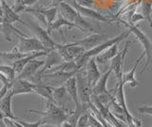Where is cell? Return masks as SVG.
Instances as JSON below:
<instances>
[{
	"mask_svg": "<svg viewBox=\"0 0 152 127\" xmlns=\"http://www.w3.org/2000/svg\"><path fill=\"white\" fill-rule=\"evenodd\" d=\"M76 79H77V86H78V93L79 99L82 106L86 110L89 109L90 105H92L91 102V95H92V87L88 83V81L86 76L85 67L81 68L79 71L76 73Z\"/></svg>",
	"mask_w": 152,
	"mask_h": 127,
	"instance_id": "cell-3",
	"label": "cell"
},
{
	"mask_svg": "<svg viewBox=\"0 0 152 127\" xmlns=\"http://www.w3.org/2000/svg\"><path fill=\"white\" fill-rule=\"evenodd\" d=\"M51 7H58L62 2H65V0H51Z\"/></svg>",
	"mask_w": 152,
	"mask_h": 127,
	"instance_id": "cell-38",
	"label": "cell"
},
{
	"mask_svg": "<svg viewBox=\"0 0 152 127\" xmlns=\"http://www.w3.org/2000/svg\"><path fill=\"white\" fill-rule=\"evenodd\" d=\"M9 82H11V80H10L4 73H2L1 71H0V83H1L2 84H4V83H7Z\"/></svg>",
	"mask_w": 152,
	"mask_h": 127,
	"instance_id": "cell-36",
	"label": "cell"
},
{
	"mask_svg": "<svg viewBox=\"0 0 152 127\" xmlns=\"http://www.w3.org/2000/svg\"><path fill=\"white\" fill-rule=\"evenodd\" d=\"M71 6H73L76 10H77L81 15H83L86 18H89V19H92L95 20L96 22H101V23H109L110 24L111 22L115 21V19H109L107 16H104L103 15H101L100 12L94 11L93 9H90V8H86V7H82L78 5L77 3L76 4H72V3H69Z\"/></svg>",
	"mask_w": 152,
	"mask_h": 127,
	"instance_id": "cell-10",
	"label": "cell"
},
{
	"mask_svg": "<svg viewBox=\"0 0 152 127\" xmlns=\"http://www.w3.org/2000/svg\"><path fill=\"white\" fill-rule=\"evenodd\" d=\"M24 26H26L30 30H31L33 33L35 34L36 38L39 39L42 42V44L44 45L47 49H55V46H56L57 43L52 40V38L50 37V34L42 26H40L39 24H37V23L33 22V21L26 22Z\"/></svg>",
	"mask_w": 152,
	"mask_h": 127,
	"instance_id": "cell-7",
	"label": "cell"
},
{
	"mask_svg": "<svg viewBox=\"0 0 152 127\" xmlns=\"http://www.w3.org/2000/svg\"><path fill=\"white\" fill-rule=\"evenodd\" d=\"M34 86L35 83H31L27 79L15 78L12 81V91L13 95H21V94H30L34 93Z\"/></svg>",
	"mask_w": 152,
	"mask_h": 127,
	"instance_id": "cell-13",
	"label": "cell"
},
{
	"mask_svg": "<svg viewBox=\"0 0 152 127\" xmlns=\"http://www.w3.org/2000/svg\"><path fill=\"white\" fill-rule=\"evenodd\" d=\"M116 21L122 23V25L127 28V30H129L131 33H133L136 36L137 41H139L140 44L142 46V48H144V52L146 56V62L141 72V75H142L145 70L148 69V67H151V65H152V42L150 41V39L147 37V35L145 32L141 30L137 26L131 25L130 23H127L126 21H124L122 19H117Z\"/></svg>",
	"mask_w": 152,
	"mask_h": 127,
	"instance_id": "cell-2",
	"label": "cell"
},
{
	"mask_svg": "<svg viewBox=\"0 0 152 127\" xmlns=\"http://www.w3.org/2000/svg\"><path fill=\"white\" fill-rule=\"evenodd\" d=\"M52 50V49H51ZM50 50H45V51H35V52H31L28 55H27L26 57L21 58L15 62L12 63V67L14 68L16 72V75L20 74L21 71L24 69V67H26V65L28 63H30L31 60L33 59H37L38 57H41V56H47L48 53L50 52Z\"/></svg>",
	"mask_w": 152,
	"mask_h": 127,
	"instance_id": "cell-15",
	"label": "cell"
},
{
	"mask_svg": "<svg viewBox=\"0 0 152 127\" xmlns=\"http://www.w3.org/2000/svg\"><path fill=\"white\" fill-rule=\"evenodd\" d=\"M44 65H45V61L33 59L30 63H28L26 65V67H24V69L22 70L20 74L17 75L16 78L27 79L30 81V80L34 76V75L39 71L43 67H44Z\"/></svg>",
	"mask_w": 152,
	"mask_h": 127,
	"instance_id": "cell-14",
	"label": "cell"
},
{
	"mask_svg": "<svg viewBox=\"0 0 152 127\" xmlns=\"http://www.w3.org/2000/svg\"><path fill=\"white\" fill-rule=\"evenodd\" d=\"M0 71L6 75L11 81H13V80L17 77L16 72H15V70H14V68L12 67H12L11 65H0Z\"/></svg>",
	"mask_w": 152,
	"mask_h": 127,
	"instance_id": "cell-27",
	"label": "cell"
},
{
	"mask_svg": "<svg viewBox=\"0 0 152 127\" xmlns=\"http://www.w3.org/2000/svg\"><path fill=\"white\" fill-rule=\"evenodd\" d=\"M12 84V81L9 82L7 83H4L3 86H2V87L0 88V101L2 100V99L5 97V95H6V94L8 93V91L10 90V89H11Z\"/></svg>",
	"mask_w": 152,
	"mask_h": 127,
	"instance_id": "cell-34",
	"label": "cell"
},
{
	"mask_svg": "<svg viewBox=\"0 0 152 127\" xmlns=\"http://www.w3.org/2000/svg\"><path fill=\"white\" fill-rule=\"evenodd\" d=\"M138 113H140L142 115H148L152 116V105H145V106H141L139 108H137L136 110Z\"/></svg>",
	"mask_w": 152,
	"mask_h": 127,
	"instance_id": "cell-33",
	"label": "cell"
},
{
	"mask_svg": "<svg viewBox=\"0 0 152 127\" xmlns=\"http://www.w3.org/2000/svg\"><path fill=\"white\" fill-rule=\"evenodd\" d=\"M35 10L37 12H39L40 13H42V15L46 17L47 22H48V28H49V27H50L52 23L55 21V18L57 16V12H58V7H51L50 9L38 7V8H35Z\"/></svg>",
	"mask_w": 152,
	"mask_h": 127,
	"instance_id": "cell-23",
	"label": "cell"
},
{
	"mask_svg": "<svg viewBox=\"0 0 152 127\" xmlns=\"http://www.w3.org/2000/svg\"><path fill=\"white\" fill-rule=\"evenodd\" d=\"M88 127H104L103 123L95 117L91 112H89V120H88Z\"/></svg>",
	"mask_w": 152,
	"mask_h": 127,
	"instance_id": "cell-29",
	"label": "cell"
},
{
	"mask_svg": "<svg viewBox=\"0 0 152 127\" xmlns=\"http://www.w3.org/2000/svg\"><path fill=\"white\" fill-rule=\"evenodd\" d=\"M30 53H23L18 50V48H14L12 51H0V58L9 62H15V61L26 57Z\"/></svg>",
	"mask_w": 152,
	"mask_h": 127,
	"instance_id": "cell-22",
	"label": "cell"
},
{
	"mask_svg": "<svg viewBox=\"0 0 152 127\" xmlns=\"http://www.w3.org/2000/svg\"><path fill=\"white\" fill-rule=\"evenodd\" d=\"M141 13L152 28V0H142L141 3Z\"/></svg>",
	"mask_w": 152,
	"mask_h": 127,
	"instance_id": "cell-25",
	"label": "cell"
},
{
	"mask_svg": "<svg viewBox=\"0 0 152 127\" xmlns=\"http://www.w3.org/2000/svg\"><path fill=\"white\" fill-rule=\"evenodd\" d=\"M118 45L119 44L113 45L110 48H108L107 49L104 50V52H102L101 54L97 55L96 57H95L97 64L103 65H107L109 61H111L118 54Z\"/></svg>",
	"mask_w": 152,
	"mask_h": 127,
	"instance_id": "cell-20",
	"label": "cell"
},
{
	"mask_svg": "<svg viewBox=\"0 0 152 127\" xmlns=\"http://www.w3.org/2000/svg\"><path fill=\"white\" fill-rule=\"evenodd\" d=\"M34 93L38 94L41 98L45 99L46 101L55 102L53 99V94H52V87L50 86H47V84H44V83L35 84Z\"/></svg>",
	"mask_w": 152,
	"mask_h": 127,
	"instance_id": "cell-21",
	"label": "cell"
},
{
	"mask_svg": "<svg viewBox=\"0 0 152 127\" xmlns=\"http://www.w3.org/2000/svg\"><path fill=\"white\" fill-rule=\"evenodd\" d=\"M115 1H122V0H115Z\"/></svg>",
	"mask_w": 152,
	"mask_h": 127,
	"instance_id": "cell-41",
	"label": "cell"
},
{
	"mask_svg": "<svg viewBox=\"0 0 152 127\" xmlns=\"http://www.w3.org/2000/svg\"><path fill=\"white\" fill-rule=\"evenodd\" d=\"M145 20V16L142 15V13H138V12H134L133 15L129 17V23L131 25L136 26L137 23H139L140 21Z\"/></svg>",
	"mask_w": 152,
	"mask_h": 127,
	"instance_id": "cell-32",
	"label": "cell"
},
{
	"mask_svg": "<svg viewBox=\"0 0 152 127\" xmlns=\"http://www.w3.org/2000/svg\"><path fill=\"white\" fill-rule=\"evenodd\" d=\"M18 40V50L23 53H31L35 52V51H45V50H51L47 49L46 46L42 44V42L36 38V37H24L21 35H15Z\"/></svg>",
	"mask_w": 152,
	"mask_h": 127,
	"instance_id": "cell-4",
	"label": "cell"
},
{
	"mask_svg": "<svg viewBox=\"0 0 152 127\" xmlns=\"http://www.w3.org/2000/svg\"><path fill=\"white\" fill-rule=\"evenodd\" d=\"M136 42H131L129 40H127L125 44V46L122 51L118 52V54L114 57L110 62V68L112 69V72H114L117 79V83L122 81L123 78V68H124V62H125L126 56L128 52V49H129L131 45H134Z\"/></svg>",
	"mask_w": 152,
	"mask_h": 127,
	"instance_id": "cell-6",
	"label": "cell"
},
{
	"mask_svg": "<svg viewBox=\"0 0 152 127\" xmlns=\"http://www.w3.org/2000/svg\"><path fill=\"white\" fill-rule=\"evenodd\" d=\"M51 87H52V94H53V99L55 102L58 105H61V102L66 94V88L65 86V84H62V86H51Z\"/></svg>",
	"mask_w": 152,
	"mask_h": 127,
	"instance_id": "cell-26",
	"label": "cell"
},
{
	"mask_svg": "<svg viewBox=\"0 0 152 127\" xmlns=\"http://www.w3.org/2000/svg\"><path fill=\"white\" fill-rule=\"evenodd\" d=\"M85 71H86V76H87L88 83L90 84V86L93 88L95 84L99 81V79L102 76L101 72H100V70L98 68V64L96 62L95 57L89 58V60L88 61V63L85 67Z\"/></svg>",
	"mask_w": 152,
	"mask_h": 127,
	"instance_id": "cell-12",
	"label": "cell"
},
{
	"mask_svg": "<svg viewBox=\"0 0 152 127\" xmlns=\"http://www.w3.org/2000/svg\"><path fill=\"white\" fill-rule=\"evenodd\" d=\"M58 12H59V15H61L65 19H66L71 23H74V24L77 25V27L80 21L82 20L84 17L83 15H80V12L76 10L73 6H71L69 2H66V1L62 2L58 6ZM78 30H79V27H78Z\"/></svg>",
	"mask_w": 152,
	"mask_h": 127,
	"instance_id": "cell-9",
	"label": "cell"
},
{
	"mask_svg": "<svg viewBox=\"0 0 152 127\" xmlns=\"http://www.w3.org/2000/svg\"><path fill=\"white\" fill-rule=\"evenodd\" d=\"M1 5H2V10H3V22L10 23V24H13V23L18 22V23H21L23 25H25L26 21L22 20L20 16L18 15V13L14 12L6 3L5 0H1Z\"/></svg>",
	"mask_w": 152,
	"mask_h": 127,
	"instance_id": "cell-16",
	"label": "cell"
},
{
	"mask_svg": "<svg viewBox=\"0 0 152 127\" xmlns=\"http://www.w3.org/2000/svg\"><path fill=\"white\" fill-rule=\"evenodd\" d=\"M65 86L66 88V93L69 94L70 99L75 105V110H82L86 112L87 110L82 106L79 99V93H78V86H77V79L76 75L69 78L68 81L65 83Z\"/></svg>",
	"mask_w": 152,
	"mask_h": 127,
	"instance_id": "cell-11",
	"label": "cell"
},
{
	"mask_svg": "<svg viewBox=\"0 0 152 127\" xmlns=\"http://www.w3.org/2000/svg\"><path fill=\"white\" fill-rule=\"evenodd\" d=\"M69 3H72V4H76V3H77V0H70V2H69Z\"/></svg>",
	"mask_w": 152,
	"mask_h": 127,
	"instance_id": "cell-40",
	"label": "cell"
},
{
	"mask_svg": "<svg viewBox=\"0 0 152 127\" xmlns=\"http://www.w3.org/2000/svg\"><path fill=\"white\" fill-rule=\"evenodd\" d=\"M88 120H89V112H84L79 117L76 127H88Z\"/></svg>",
	"mask_w": 152,
	"mask_h": 127,
	"instance_id": "cell-28",
	"label": "cell"
},
{
	"mask_svg": "<svg viewBox=\"0 0 152 127\" xmlns=\"http://www.w3.org/2000/svg\"><path fill=\"white\" fill-rule=\"evenodd\" d=\"M13 93L12 91V89H10L8 93L5 95V97L0 101V111H1L5 117L11 118L13 120H18L17 118L13 115L12 108V99L13 97Z\"/></svg>",
	"mask_w": 152,
	"mask_h": 127,
	"instance_id": "cell-18",
	"label": "cell"
},
{
	"mask_svg": "<svg viewBox=\"0 0 152 127\" xmlns=\"http://www.w3.org/2000/svg\"><path fill=\"white\" fill-rule=\"evenodd\" d=\"M145 56V52H142L140 57L136 60V63L134 64V67H132V69L130 70V71H128L127 73H123L122 82H123L124 84H128V86H129L130 87H132V88L139 86V82H138L136 80V78H135V72H136V69L138 67V65L140 64L142 59L144 58Z\"/></svg>",
	"mask_w": 152,
	"mask_h": 127,
	"instance_id": "cell-17",
	"label": "cell"
},
{
	"mask_svg": "<svg viewBox=\"0 0 152 127\" xmlns=\"http://www.w3.org/2000/svg\"><path fill=\"white\" fill-rule=\"evenodd\" d=\"M131 34V32L129 30H127L125 32H122L121 34H119L115 37H113V38L111 39H108L107 41H104V43L100 44L96 46H94L93 49H89L88 51H86V52L84 53V56L86 58H91V57H96L97 55L101 54L102 52H104V50L107 49L108 48H110L111 46L115 45V44H119L120 42H122L125 38H127L128 36H129Z\"/></svg>",
	"mask_w": 152,
	"mask_h": 127,
	"instance_id": "cell-5",
	"label": "cell"
},
{
	"mask_svg": "<svg viewBox=\"0 0 152 127\" xmlns=\"http://www.w3.org/2000/svg\"><path fill=\"white\" fill-rule=\"evenodd\" d=\"M46 111H37V110H28L30 113H36L43 116L42 120L45 124L60 126L62 123L68 120L69 115L65 111L63 107L58 105L53 102L46 101Z\"/></svg>",
	"mask_w": 152,
	"mask_h": 127,
	"instance_id": "cell-1",
	"label": "cell"
},
{
	"mask_svg": "<svg viewBox=\"0 0 152 127\" xmlns=\"http://www.w3.org/2000/svg\"><path fill=\"white\" fill-rule=\"evenodd\" d=\"M38 1H39V0H23L24 4H25L27 7H31L32 5H34V4Z\"/></svg>",
	"mask_w": 152,
	"mask_h": 127,
	"instance_id": "cell-37",
	"label": "cell"
},
{
	"mask_svg": "<svg viewBox=\"0 0 152 127\" xmlns=\"http://www.w3.org/2000/svg\"><path fill=\"white\" fill-rule=\"evenodd\" d=\"M2 32H3V24L0 23V33H2Z\"/></svg>",
	"mask_w": 152,
	"mask_h": 127,
	"instance_id": "cell-39",
	"label": "cell"
},
{
	"mask_svg": "<svg viewBox=\"0 0 152 127\" xmlns=\"http://www.w3.org/2000/svg\"><path fill=\"white\" fill-rule=\"evenodd\" d=\"M18 121L24 126V127H40L42 125H44V120L42 119H40L39 120H37L35 122H28L26 120H22L20 119H18Z\"/></svg>",
	"mask_w": 152,
	"mask_h": 127,
	"instance_id": "cell-31",
	"label": "cell"
},
{
	"mask_svg": "<svg viewBox=\"0 0 152 127\" xmlns=\"http://www.w3.org/2000/svg\"><path fill=\"white\" fill-rule=\"evenodd\" d=\"M3 120L6 127H24L20 122L18 121V120H13V119H11V118L5 117Z\"/></svg>",
	"mask_w": 152,
	"mask_h": 127,
	"instance_id": "cell-30",
	"label": "cell"
},
{
	"mask_svg": "<svg viewBox=\"0 0 152 127\" xmlns=\"http://www.w3.org/2000/svg\"><path fill=\"white\" fill-rule=\"evenodd\" d=\"M111 72H112V69L109 67L107 71L99 79L97 83L95 84L94 87L92 88V95L93 96H100V95H104V94H110V91H108L107 88V80H108L109 76H110Z\"/></svg>",
	"mask_w": 152,
	"mask_h": 127,
	"instance_id": "cell-19",
	"label": "cell"
},
{
	"mask_svg": "<svg viewBox=\"0 0 152 127\" xmlns=\"http://www.w3.org/2000/svg\"><path fill=\"white\" fill-rule=\"evenodd\" d=\"M63 27H69V28H76V29H78V27L76 24H74V23H71L69 21H68L66 19H65V18L62 16L61 15H59V17L57 18V19L52 23V24L50 25V27L48 28V32L50 34L52 30H61V28Z\"/></svg>",
	"mask_w": 152,
	"mask_h": 127,
	"instance_id": "cell-24",
	"label": "cell"
},
{
	"mask_svg": "<svg viewBox=\"0 0 152 127\" xmlns=\"http://www.w3.org/2000/svg\"><path fill=\"white\" fill-rule=\"evenodd\" d=\"M108 40V36L107 34H102L98 33V32H93V33L89 34L88 36L85 37L82 40H78L75 42H71V43H68L70 46H81L86 50H89L93 49L94 46H96L100 44L104 43V41Z\"/></svg>",
	"mask_w": 152,
	"mask_h": 127,
	"instance_id": "cell-8",
	"label": "cell"
},
{
	"mask_svg": "<svg viewBox=\"0 0 152 127\" xmlns=\"http://www.w3.org/2000/svg\"><path fill=\"white\" fill-rule=\"evenodd\" d=\"M77 4L82 7L92 8L95 5V0H77Z\"/></svg>",
	"mask_w": 152,
	"mask_h": 127,
	"instance_id": "cell-35",
	"label": "cell"
}]
</instances>
